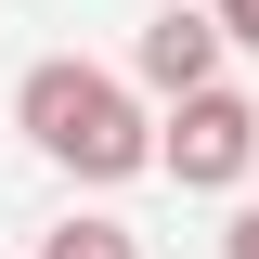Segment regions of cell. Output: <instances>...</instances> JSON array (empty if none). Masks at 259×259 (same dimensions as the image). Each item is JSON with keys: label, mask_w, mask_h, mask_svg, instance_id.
Returning a JSON list of instances; mask_svg holds the SVG:
<instances>
[{"label": "cell", "mask_w": 259, "mask_h": 259, "mask_svg": "<svg viewBox=\"0 0 259 259\" xmlns=\"http://www.w3.org/2000/svg\"><path fill=\"white\" fill-rule=\"evenodd\" d=\"M39 259H143V233H130L117 207H65V221L39 233Z\"/></svg>", "instance_id": "cell-4"}, {"label": "cell", "mask_w": 259, "mask_h": 259, "mask_svg": "<svg viewBox=\"0 0 259 259\" xmlns=\"http://www.w3.org/2000/svg\"><path fill=\"white\" fill-rule=\"evenodd\" d=\"M221 65H233L221 13H207V0H168V13H143V39H130V91L143 104H182V91H207Z\"/></svg>", "instance_id": "cell-3"}, {"label": "cell", "mask_w": 259, "mask_h": 259, "mask_svg": "<svg viewBox=\"0 0 259 259\" xmlns=\"http://www.w3.org/2000/svg\"><path fill=\"white\" fill-rule=\"evenodd\" d=\"M207 13H221V39H233V52H259V0H207Z\"/></svg>", "instance_id": "cell-5"}, {"label": "cell", "mask_w": 259, "mask_h": 259, "mask_svg": "<svg viewBox=\"0 0 259 259\" xmlns=\"http://www.w3.org/2000/svg\"><path fill=\"white\" fill-rule=\"evenodd\" d=\"M13 130H26L65 182H91V194H117V182L156 168V117H143V91H130L117 65H91V52H39L26 78H13Z\"/></svg>", "instance_id": "cell-1"}, {"label": "cell", "mask_w": 259, "mask_h": 259, "mask_svg": "<svg viewBox=\"0 0 259 259\" xmlns=\"http://www.w3.org/2000/svg\"><path fill=\"white\" fill-rule=\"evenodd\" d=\"M156 168H168L182 194H233V182H259V104L233 91V78L156 104Z\"/></svg>", "instance_id": "cell-2"}, {"label": "cell", "mask_w": 259, "mask_h": 259, "mask_svg": "<svg viewBox=\"0 0 259 259\" xmlns=\"http://www.w3.org/2000/svg\"><path fill=\"white\" fill-rule=\"evenodd\" d=\"M221 259H259V194H246V207L221 221Z\"/></svg>", "instance_id": "cell-6"}]
</instances>
